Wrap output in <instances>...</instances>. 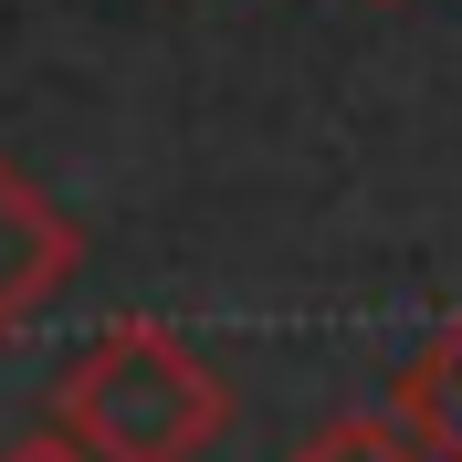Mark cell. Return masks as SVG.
Wrapping results in <instances>:
<instances>
[{
	"label": "cell",
	"mask_w": 462,
	"mask_h": 462,
	"mask_svg": "<svg viewBox=\"0 0 462 462\" xmlns=\"http://www.w3.org/2000/svg\"><path fill=\"white\" fill-rule=\"evenodd\" d=\"M221 420H231V389L169 326H106L53 389V431L85 462H200Z\"/></svg>",
	"instance_id": "cell-1"
},
{
	"label": "cell",
	"mask_w": 462,
	"mask_h": 462,
	"mask_svg": "<svg viewBox=\"0 0 462 462\" xmlns=\"http://www.w3.org/2000/svg\"><path fill=\"white\" fill-rule=\"evenodd\" d=\"M74 263H85V231H74L22 169H11V158H0V337L53 305V294L74 284Z\"/></svg>",
	"instance_id": "cell-2"
},
{
	"label": "cell",
	"mask_w": 462,
	"mask_h": 462,
	"mask_svg": "<svg viewBox=\"0 0 462 462\" xmlns=\"http://www.w3.org/2000/svg\"><path fill=\"white\" fill-rule=\"evenodd\" d=\"M400 431L420 441V462H462V316L420 346V368L400 378Z\"/></svg>",
	"instance_id": "cell-3"
},
{
	"label": "cell",
	"mask_w": 462,
	"mask_h": 462,
	"mask_svg": "<svg viewBox=\"0 0 462 462\" xmlns=\"http://www.w3.org/2000/svg\"><path fill=\"white\" fill-rule=\"evenodd\" d=\"M294 462H420V441H410L400 420H378V410H346L316 441H294Z\"/></svg>",
	"instance_id": "cell-4"
},
{
	"label": "cell",
	"mask_w": 462,
	"mask_h": 462,
	"mask_svg": "<svg viewBox=\"0 0 462 462\" xmlns=\"http://www.w3.org/2000/svg\"><path fill=\"white\" fill-rule=\"evenodd\" d=\"M0 462H85V452H74V441H63V431H32V441H11V452H0Z\"/></svg>",
	"instance_id": "cell-5"
}]
</instances>
